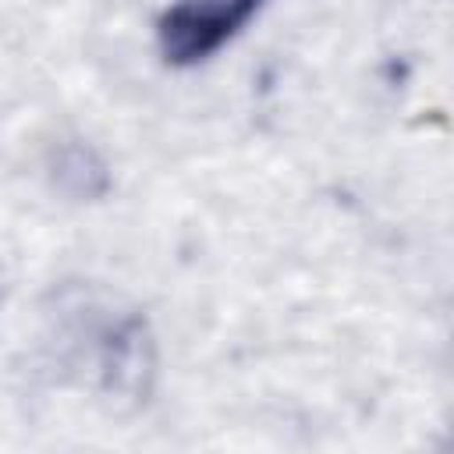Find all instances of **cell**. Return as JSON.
I'll return each mask as SVG.
<instances>
[{
	"mask_svg": "<svg viewBox=\"0 0 454 454\" xmlns=\"http://www.w3.org/2000/svg\"><path fill=\"white\" fill-rule=\"evenodd\" d=\"M266 0H177L156 25L160 53L174 67H192L234 39Z\"/></svg>",
	"mask_w": 454,
	"mask_h": 454,
	"instance_id": "obj_1",
	"label": "cell"
},
{
	"mask_svg": "<svg viewBox=\"0 0 454 454\" xmlns=\"http://www.w3.org/2000/svg\"><path fill=\"white\" fill-rule=\"evenodd\" d=\"M103 369H106V383L114 390L138 394L142 372L153 369V351H149V337H145L142 323H128L124 330H117L110 337L106 355H103Z\"/></svg>",
	"mask_w": 454,
	"mask_h": 454,
	"instance_id": "obj_2",
	"label": "cell"
}]
</instances>
